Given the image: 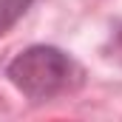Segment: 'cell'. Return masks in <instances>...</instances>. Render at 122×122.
<instances>
[{
	"mask_svg": "<svg viewBox=\"0 0 122 122\" xmlns=\"http://www.w3.org/2000/svg\"><path fill=\"white\" fill-rule=\"evenodd\" d=\"M37 0H0V37L9 34L34 6Z\"/></svg>",
	"mask_w": 122,
	"mask_h": 122,
	"instance_id": "2",
	"label": "cell"
},
{
	"mask_svg": "<svg viewBox=\"0 0 122 122\" xmlns=\"http://www.w3.org/2000/svg\"><path fill=\"white\" fill-rule=\"evenodd\" d=\"M80 77L82 71L74 57L46 43H34L17 51L6 65V80L31 102H46L71 91L80 82Z\"/></svg>",
	"mask_w": 122,
	"mask_h": 122,
	"instance_id": "1",
	"label": "cell"
}]
</instances>
